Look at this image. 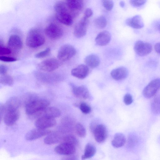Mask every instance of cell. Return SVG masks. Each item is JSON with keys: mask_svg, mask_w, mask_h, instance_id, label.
<instances>
[{"mask_svg": "<svg viewBox=\"0 0 160 160\" xmlns=\"http://www.w3.org/2000/svg\"><path fill=\"white\" fill-rule=\"evenodd\" d=\"M89 72L88 67L86 65L82 64L72 69L71 73L73 76L83 79L86 77Z\"/></svg>", "mask_w": 160, "mask_h": 160, "instance_id": "obj_19", "label": "cell"}, {"mask_svg": "<svg viewBox=\"0 0 160 160\" xmlns=\"http://www.w3.org/2000/svg\"><path fill=\"white\" fill-rule=\"evenodd\" d=\"M36 114L38 118L44 117L54 118L60 116L61 113L60 110L56 108L47 107Z\"/></svg>", "mask_w": 160, "mask_h": 160, "instance_id": "obj_14", "label": "cell"}, {"mask_svg": "<svg viewBox=\"0 0 160 160\" xmlns=\"http://www.w3.org/2000/svg\"><path fill=\"white\" fill-rule=\"evenodd\" d=\"M72 93L77 98L84 99L89 98L90 94L88 89L85 86H77L72 83L70 84Z\"/></svg>", "mask_w": 160, "mask_h": 160, "instance_id": "obj_18", "label": "cell"}, {"mask_svg": "<svg viewBox=\"0 0 160 160\" xmlns=\"http://www.w3.org/2000/svg\"><path fill=\"white\" fill-rule=\"evenodd\" d=\"M159 142H160V137L159 138Z\"/></svg>", "mask_w": 160, "mask_h": 160, "instance_id": "obj_47", "label": "cell"}, {"mask_svg": "<svg viewBox=\"0 0 160 160\" xmlns=\"http://www.w3.org/2000/svg\"><path fill=\"white\" fill-rule=\"evenodd\" d=\"M76 150L75 145L66 142H62L54 149L55 152L58 154L67 156L73 154Z\"/></svg>", "mask_w": 160, "mask_h": 160, "instance_id": "obj_10", "label": "cell"}, {"mask_svg": "<svg viewBox=\"0 0 160 160\" xmlns=\"http://www.w3.org/2000/svg\"><path fill=\"white\" fill-rule=\"evenodd\" d=\"M56 124L54 118L44 117L38 118L35 123L37 128L43 129L53 127Z\"/></svg>", "mask_w": 160, "mask_h": 160, "instance_id": "obj_15", "label": "cell"}, {"mask_svg": "<svg viewBox=\"0 0 160 160\" xmlns=\"http://www.w3.org/2000/svg\"><path fill=\"white\" fill-rule=\"evenodd\" d=\"M111 39V35L108 31H102L97 35L95 39L96 44L100 46H104L107 45Z\"/></svg>", "mask_w": 160, "mask_h": 160, "instance_id": "obj_22", "label": "cell"}, {"mask_svg": "<svg viewBox=\"0 0 160 160\" xmlns=\"http://www.w3.org/2000/svg\"><path fill=\"white\" fill-rule=\"evenodd\" d=\"M45 42L44 37L37 29L33 28L28 32L27 36L26 45L31 48H36L43 45Z\"/></svg>", "mask_w": 160, "mask_h": 160, "instance_id": "obj_2", "label": "cell"}, {"mask_svg": "<svg viewBox=\"0 0 160 160\" xmlns=\"http://www.w3.org/2000/svg\"><path fill=\"white\" fill-rule=\"evenodd\" d=\"M65 3L68 9L74 16L78 14L83 6L82 0H68L66 1Z\"/></svg>", "mask_w": 160, "mask_h": 160, "instance_id": "obj_17", "label": "cell"}, {"mask_svg": "<svg viewBox=\"0 0 160 160\" xmlns=\"http://www.w3.org/2000/svg\"><path fill=\"white\" fill-rule=\"evenodd\" d=\"M22 42L20 38L18 35H11L8 41V46L11 51L18 52L22 48Z\"/></svg>", "mask_w": 160, "mask_h": 160, "instance_id": "obj_16", "label": "cell"}, {"mask_svg": "<svg viewBox=\"0 0 160 160\" xmlns=\"http://www.w3.org/2000/svg\"><path fill=\"white\" fill-rule=\"evenodd\" d=\"M51 52V49L49 48H46L44 50L36 53L35 57L36 58H43L48 56Z\"/></svg>", "mask_w": 160, "mask_h": 160, "instance_id": "obj_34", "label": "cell"}, {"mask_svg": "<svg viewBox=\"0 0 160 160\" xmlns=\"http://www.w3.org/2000/svg\"><path fill=\"white\" fill-rule=\"evenodd\" d=\"M157 27L158 30L160 32V23L158 24Z\"/></svg>", "mask_w": 160, "mask_h": 160, "instance_id": "obj_46", "label": "cell"}, {"mask_svg": "<svg viewBox=\"0 0 160 160\" xmlns=\"http://www.w3.org/2000/svg\"><path fill=\"white\" fill-rule=\"evenodd\" d=\"M124 102L126 105H129L131 104L133 99L132 96L129 94H126L124 97Z\"/></svg>", "mask_w": 160, "mask_h": 160, "instance_id": "obj_39", "label": "cell"}, {"mask_svg": "<svg viewBox=\"0 0 160 160\" xmlns=\"http://www.w3.org/2000/svg\"><path fill=\"white\" fill-rule=\"evenodd\" d=\"M50 104L49 101L45 99L34 98L29 101L25 107L27 114H35L48 107Z\"/></svg>", "mask_w": 160, "mask_h": 160, "instance_id": "obj_3", "label": "cell"}, {"mask_svg": "<svg viewBox=\"0 0 160 160\" xmlns=\"http://www.w3.org/2000/svg\"><path fill=\"white\" fill-rule=\"evenodd\" d=\"M126 142V138L125 135L122 133L118 132L114 135L111 144L112 145L116 148L122 147Z\"/></svg>", "mask_w": 160, "mask_h": 160, "instance_id": "obj_25", "label": "cell"}, {"mask_svg": "<svg viewBox=\"0 0 160 160\" xmlns=\"http://www.w3.org/2000/svg\"><path fill=\"white\" fill-rule=\"evenodd\" d=\"M80 108L81 112L84 114H88L91 111V108L88 104L82 102L80 105Z\"/></svg>", "mask_w": 160, "mask_h": 160, "instance_id": "obj_35", "label": "cell"}, {"mask_svg": "<svg viewBox=\"0 0 160 160\" xmlns=\"http://www.w3.org/2000/svg\"><path fill=\"white\" fill-rule=\"evenodd\" d=\"M104 7L107 10L110 11L112 10L113 6V2L112 0H103L102 1Z\"/></svg>", "mask_w": 160, "mask_h": 160, "instance_id": "obj_36", "label": "cell"}, {"mask_svg": "<svg viewBox=\"0 0 160 160\" xmlns=\"http://www.w3.org/2000/svg\"><path fill=\"white\" fill-rule=\"evenodd\" d=\"M146 0H130V4L133 7H139L144 5Z\"/></svg>", "mask_w": 160, "mask_h": 160, "instance_id": "obj_37", "label": "cell"}, {"mask_svg": "<svg viewBox=\"0 0 160 160\" xmlns=\"http://www.w3.org/2000/svg\"><path fill=\"white\" fill-rule=\"evenodd\" d=\"M75 129L78 135L81 138H84L86 135V130L84 126L80 123H77L75 126Z\"/></svg>", "mask_w": 160, "mask_h": 160, "instance_id": "obj_32", "label": "cell"}, {"mask_svg": "<svg viewBox=\"0 0 160 160\" xmlns=\"http://www.w3.org/2000/svg\"><path fill=\"white\" fill-rule=\"evenodd\" d=\"M76 50L72 45L66 44L62 45L59 48L58 53V59L62 61L68 60L76 54Z\"/></svg>", "mask_w": 160, "mask_h": 160, "instance_id": "obj_4", "label": "cell"}, {"mask_svg": "<svg viewBox=\"0 0 160 160\" xmlns=\"http://www.w3.org/2000/svg\"><path fill=\"white\" fill-rule=\"evenodd\" d=\"M62 142H66L73 144L75 146L78 144V140L76 137L71 134L68 135L62 138Z\"/></svg>", "mask_w": 160, "mask_h": 160, "instance_id": "obj_33", "label": "cell"}, {"mask_svg": "<svg viewBox=\"0 0 160 160\" xmlns=\"http://www.w3.org/2000/svg\"><path fill=\"white\" fill-rule=\"evenodd\" d=\"M139 142V138L136 134H130L128 137L127 146L129 149H133L136 147Z\"/></svg>", "mask_w": 160, "mask_h": 160, "instance_id": "obj_27", "label": "cell"}, {"mask_svg": "<svg viewBox=\"0 0 160 160\" xmlns=\"http://www.w3.org/2000/svg\"><path fill=\"white\" fill-rule=\"evenodd\" d=\"M19 104L18 100L16 98L12 97L9 99L5 105H4V110L9 109H18Z\"/></svg>", "mask_w": 160, "mask_h": 160, "instance_id": "obj_29", "label": "cell"}, {"mask_svg": "<svg viewBox=\"0 0 160 160\" xmlns=\"http://www.w3.org/2000/svg\"><path fill=\"white\" fill-rule=\"evenodd\" d=\"M93 14V11L90 8H87L84 12L83 17L86 18H88L91 17Z\"/></svg>", "mask_w": 160, "mask_h": 160, "instance_id": "obj_41", "label": "cell"}, {"mask_svg": "<svg viewBox=\"0 0 160 160\" xmlns=\"http://www.w3.org/2000/svg\"><path fill=\"white\" fill-rule=\"evenodd\" d=\"M160 89V79L156 78L151 81L144 88L143 91L144 96L149 98L156 93Z\"/></svg>", "mask_w": 160, "mask_h": 160, "instance_id": "obj_7", "label": "cell"}, {"mask_svg": "<svg viewBox=\"0 0 160 160\" xmlns=\"http://www.w3.org/2000/svg\"><path fill=\"white\" fill-rule=\"evenodd\" d=\"M60 65L59 62L57 59L52 58L43 60L38 65V68L41 70L50 72L58 68Z\"/></svg>", "mask_w": 160, "mask_h": 160, "instance_id": "obj_8", "label": "cell"}, {"mask_svg": "<svg viewBox=\"0 0 160 160\" xmlns=\"http://www.w3.org/2000/svg\"><path fill=\"white\" fill-rule=\"evenodd\" d=\"M64 160H76V158L74 156H71L65 158Z\"/></svg>", "mask_w": 160, "mask_h": 160, "instance_id": "obj_44", "label": "cell"}, {"mask_svg": "<svg viewBox=\"0 0 160 160\" xmlns=\"http://www.w3.org/2000/svg\"><path fill=\"white\" fill-rule=\"evenodd\" d=\"M120 6L122 8H124L125 6V2L123 1H121L119 3Z\"/></svg>", "mask_w": 160, "mask_h": 160, "instance_id": "obj_45", "label": "cell"}, {"mask_svg": "<svg viewBox=\"0 0 160 160\" xmlns=\"http://www.w3.org/2000/svg\"><path fill=\"white\" fill-rule=\"evenodd\" d=\"M88 19L82 17L75 25L73 31L74 35L77 38L84 36L87 32Z\"/></svg>", "mask_w": 160, "mask_h": 160, "instance_id": "obj_11", "label": "cell"}, {"mask_svg": "<svg viewBox=\"0 0 160 160\" xmlns=\"http://www.w3.org/2000/svg\"><path fill=\"white\" fill-rule=\"evenodd\" d=\"M51 132L49 130L37 128L29 131L25 136L26 139L28 141L34 140L48 134Z\"/></svg>", "mask_w": 160, "mask_h": 160, "instance_id": "obj_13", "label": "cell"}, {"mask_svg": "<svg viewBox=\"0 0 160 160\" xmlns=\"http://www.w3.org/2000/svg\"><path fill=\"white\" fill-rule=\"evenodd\" d=\"M0 60L2 61L7 62H13L17 60V59L14 58L3 56H0Z\"/></svg>", "mask_w": 160, "mask_h": 160, "instance_id": "obj_40", "label": "cell"}, {"mask_svg": "<svg viewBox=\"0 0 160 160\" xmlns=\"http://www.w3.org/2000/svg\"><path fill=\"white\" fill-rule=\"evenodd\" d=\"M4 116V123L8 126L14 124L19 117V112L17 109H9L5 110Z\"/></svg>", "mask_w": 160, "mask_h": 160, "instance_id": "obj_9", "label": "cell"}, {"mask_svg": "<svg viewBox=\"0 0 160 160\" xmlns=\"http://www.w3.org/2000/svg\"><path fill=\"white\" fill-rule=\"evenodd\" d=\"M126 23L127 25L135 29H140L144 26L142 17L139 15L127 19Z\"/></svg>", "mask_w": 160, "mask_h": 160, "instance_id": "obj_21", "label": "cell"}, {"mask_svg": "<svg viewBox=\"0 0 160 160\" xmlns=\"http://www.w3.org/2000/svg\"><path fill=\"white\" fill-rule=\"evenodd\" d=\"M96 148L93 144L88 143L85 146L84 154L82 156V160H85L92 157L96 153Z\"/></svg>", "mask_w": 160, "mask_h": 160, "instance_id": "obj_26", "label": "cell"}, {"mask_svg": "<svg viewBox=\"0 0 160 160\" xmlns=\"http://www.w3.org/2000/svg\"><path fill=\"white\" fill-rule=\"evenodd\" d=\"M134 49L137 55L140 57H144L151 53L152 48L151 43L139 40L135 42Z\"/></svg>", "mask_w": 160, "mask_h": 160, "instance_id": "obj_5", "label": "cell"}, {"mask_svg": "<svg viewBox=\"0 0 160 160\" xmlns=\"http://www.w3.org/2000/svg\"><path fill=\"white\" fill-rule=\"evenodd\" d=\"M0 82L1 84L8 86H12L14 82L13 78L11 76L6 74L1 75Z\"/></svg>", "mask_w": 160, "mask_h": 160, "instance_id": "obj_31", "label": "cell"}, {"mask_svg": "<svg viewBox=\"0 0 160 160\" xmlns=\"http://www.w3.org/2000/svg\"><path fill=\"white\" fill-rule=\"evenodd\" d=\"M0 46V55H8L11 53L12 51L9 48L5 47L2 45Z\"/></svg>", "mask_w": 160, "mask_h": 160, "instance_id": "obj_38", "label": "cell"}, {"mask_svg": "<svg viewBox=\"0 0 160 160\" xmlns=\"http://www.w3.org/2000/svg\"><path fill=\"white\" fill-rule=\"evenodd\" d=\"M151 108L154 114H160V94L156 95L154 98L151 103Z\"/></svg>", "mask_w": 160, "mask_h": 160, "instance_id": "obj_28", "label": "cell"}, {"mask_svg": "<svg viewBox=\"0 0 160 160\" xmlns=\"http://www.w3.org/2000/svg\"><path fill=\"white\" fill-rule=\"evenodd\" d=\"M7 67L3 65L0 66V73L1 75L6 74L7 72Z\"/></svg>", "mask_w": 160, "mask_h": 160, "instance_id": "obj_42", "label": "cell"}, {"mask_svg": "<svg viewBox=\"0 0 160 160\" xmlns=\"http://www.w3.org/2000/svg\"><path fill=\"white\" fill-rule=\"evenodd\" d=\"M100 59L97 55L91 54L87 56L84 59L86 65L88 67L94 68L100 64Z\"/></svg>", "mask_w": 160, "mask_h": 160, "instance_id": "obj_24", "label": "cell"}, {"mask_svg": "<svg viewBox=\"0 0 160 160\" xmlns=\"http://www.w3.org/2000/svg\"><path fill=\"white\" fill-rule=\"evenodd\" d=\"M62 137L61 133L59 132H51L44 139V143L47 145H52L62 140Z\"/></svg>", "mask_w": 160, "mask_h": 160, "instance_id": "obj_23", "label": "cell"}, {"mask_svg": "<svg viewBox=\"0 0 160 160\" xmlns=\"http://www.w3.org/2000/svg\"><path fill=\"white\" fill-rule=\"evenodd\" d=\"M94 24L98 28L102 29L106 26L107 21L103 16H100L97 18L94 21Z\"/></svg>", "mask_w": 160, "mask_h": 160, "instance_id": "obj_30", "label": "cell"}, {"mask_svg": "<svg viewBox=\"0 0 160 160\" xmlns=\"http://www.w3.org/2000/svg\"><path fill=\"white\" fill-rule=\"evenodd\" d=\"M54 9L57 20L67 26L72 24L74 16L68 9L65 2H58L54 5Z\"/></svg>", "mask_w": 160, "mask_h": 160, "instance_id": "obj_1", "label": "cell"}, {"mask_svg": "<svg viewBox=\"0 0 160 160\" xmlns=\"http://www.w3.org/2000/svg\"><path fill=\"white\" fill-rule=\"evenodd\" d=\"M110 74L113 79L119 81L126 78L128 75V72L126 68L121 67L112 70Z\"/></svg>", "mask_w": 160, "mask_h": 160, "instance_id": "obj_20", "label": "cell"}, {"mask_svg": "<svg viewBox=\"0 0 160 160\" xmlns=\"http://www.w3.org/2000/svg\"><path fill=\"white\" fill-rule=\"evenodd\" d=\"M92 133L95 141L102 143L106 139L108 132L106 127L102 124H98L94 129Z\"/></svg>", "mask_w": 160, "mask_h": 160, "instance_id": "obj_12", "label": "cell"}, {"mask_svg": "<svg viewBox=\"0 0 160 160\" xmlns=\"http://www.w3.org/2000/svg\"><path fill=\"white\" fill-rule=\"evenodd\" d=\"M44 32L46 35L52 39L60 38L63 34L62 28L57 24L53 23L48 24L45 29Z\"/></svg>", "mask_w": 160, "mask_h": 160, "instance_id": "obj_6", "label": "cell"}, {"mask_svg": "<svg viewBox=\"0 0 160 160\" xmlns=\"http://www.w3.org/2000/svg\"><path fill=\"white\" fill-rule=\"evenodd\" d=\"M154 48L156 52L160 54V42L156 43L154 45Z\"/></svg>", "mask_w": 160, "mask_h": 160, "instance_id": "obj_43", "label": "cell"}]
</instances>
